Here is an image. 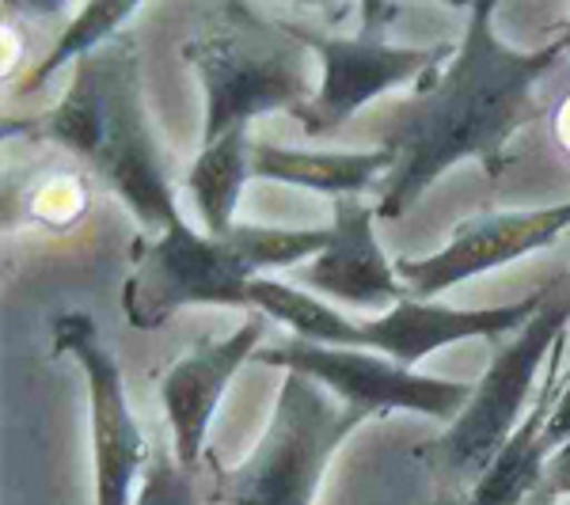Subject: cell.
<instances>
[{
	"mask_svg": "<svg viewBox=\"0 0 570 505\" xmlns=\"http://www.w3.org/2000/svg\"><path fill=\"white\" fill-rule=\"evenodd\" d=\"M85 206L88 195L80 187V179L72 176H53L31 195V217L46 220V225H72V220H80V214H85Z\"/></svg>",
	"mask_w": 570,
	"mask_h": 505,
	"instance_id": "cell-20",
	"label": "cell"
},
{
	"mask_svg": "<svg viewBox=\"0 0 570 505\" xmlns=\"http://www.w3.org/2000/svg\"><path fill=\"white\" fill-rule=\"evenodd\" d=\"M540 486H548L556 498H567V494H570V440H567V445H559L556 453L548 456Z\"/></svg>",
	"mask_w": 570,
	"mask_h": 505,
	"instance_id": "cell-22",
	"label": "cell"
},
{
	"mask_svg": "<svg viewBox=\"0 0 570 505\" xmlns=\"http://www.w3.org/2000/svg\"><path fill=\"white\" fill-rule=\"evenodd\" d=\"M491 0L468 8V27L445 72L395 103L381 149L395 156L376 198V220H400L449 168L475 160L491 179L510 164V141L540 118V80L570 58V27L540 50H513L494 31Z\"/></svg>",
	"mask_w": 570,
	"mask_h": 505,
	"instance_id": "cell-1",
	"label": "cell"
},
{
	"mask_svg": "<svg viewBox=\"0 0 570 505\" xmlns=\"http://www.w3.org/2000/svg\"><path fill=\"white\" fill-rule=\"evenodd\" d=\"M183 58L206 91L202 149L217 145L271 110L297 115L320 91L316 53L293 34L289 20H274L240 0L206 12V23L183 42Z\"/></svg>",
	"mask_w": 570,
	"mask_h": 505,
	"instance_id": "cell-4",
	"label": "cell"
},
{
	"mask_svg": "<svg viewBox=\"0 0 570 505\" xmlns=\"http://www.w3.org/2000/svg\"><path fill=\"white\" fill-rule=\"evenodd\" d=\"M301 289L331 297L351 308H384L411 297L400 270L376 244V206L362 198H335L331 244L324 255L297 266Z\"/></svg>",
	"mask_w": 570,
	"mask_h": 505,
	"instance_id": "cell-13",
	"label": "cell"
},
{
	"mask_svg": "<svg viewBox=\"0 0 570 505\" xmlns=\"http://www.w3.org/2000/svg\"><path fill=\"white\" fill-rule=\"evenodd\" d=\"M559 362H563V343L548 357L544 384H540L525 422L502 445V453L494 456V464L487 467V475L475 483V491L468 494L464 505H521L544 479L548 453L540 448V437H544L551 410H556L559 396H563V369H559Z\"/></svg>",
	"mask_w": 570,
	"mask_h": 505,
	"instance_id": "cell-15",
	"label": "cell"
},
{
	"mask_svg": "<svg viewBox=\"0 0 570 505\" xmlns=\"http://www.w3.org/2000/svg\"><path fill=\"white\" fill-rule=\"evenodd\" d=\"M362 27L357 34H335L324 27L293 23V34L316 53L320 61V91L297 110V122L305 137H331L338 133L362 107L381 99L384 91L403 85H426L438 77L441 58H449V46H430V50H407L384 39V23L395 16L392 4H357Z\"/></svg>",
	"mask_w": 570,
	"mask_h": 505,
	"instance_id": "cell-7",
	"label": "cell"
},
{
	"mask_svg": "<svg viewBox=\"0 0 570 505\" xmlns=\"http://www.w3.org/2000/svg\"><path fill=\"white\" fill-rule=\"evenodd\" d=\"M259 365H274L285 373H301L320 380L327 392H335L346 407H357L365 415H384V410H415L441 422H453L472 399V384L441 380V376H422L407 365H395L392 357L373 350H335V346H316L305 338L266 346L255 354Z\"/></svg>",
	"mask_w": 570,
	"mask_h": 505,
	"instance_id": "cell-8",
	"label": "cell"
},
{
	"mask_svg": "<svg viewBox=\"0 0 570 505\" xmlns=\"http://www.w3.org/2000/svg\"><path fill=\"white\" fill-rule=\"evenodd\" d=\"M134 505H198V472H187L176 453L153 445L149 467L137 479Z\"/></svg>",
	"mask_w": 570,
	"mask_h": 505,
	"instance_id": "cell-19",
	"label": "cell"
},
{
	"mask_svg": "<svg viewBox=\"0 0 570 505\" xmlns=\"http://www.w3.org/2000/svg\"><path fill=\"white\" fill-rule=\"evenodd\" d=\"M570 228V201L548 209H532V214H475L468 217L449 244L434 255L422 259H400L403 286L411 289L415 300H430L438 293L461 286L468 278L505 266L521 255L544 251Z\"/></svg>",
	"mask_w": 570,
	"mask_h": 505,
	"instance_id": "cell-10",
	"label": "cell"
},
{
	"mask_svg": "<svg viewBox=\"0 0 570 505\" xmlns=\"http://www.w3.org/2000/svg\"><path fill=\"white\" fill-rule=\"evenodd\" d=\"M521 505H559V498H556V494L548 491V486H537V491H532L529 498L521 502Z\"/></svg>",
	"mask_w": 570,
	"mask_h": 505,
	"instance_id": "cell-24",
	"label": "cell"
},
{
	"mask_svg": "<svg viewBox=\"0 0 570 505\" xmlns=\"http://www.w3.org/2000/svg\"><path fill=\"white\" fill-rule=\"evenodd\" d=\"M331 228H263L236 225L225 236L190 228L183 214L153 244L134 247L137 270L122 286L126 324L164 327L179 308L233 305L247 308V289L263 270H289L324 255Z\"/></svg>",
	"mask_w": 570,
	"mask_h": 505,
	"instance_id": "cell-3",
	"label": "cell"
},
{
	"mask_svg": "<svg viewBox=\"0 0 570 505\" xmlns=\"http://www.w3.org/2000/svg\"><path fill=\"white\" fill-rule=\"evenodd\" d=\"M556 141L570 152V99H567L563 107H559V118H556Z\"/></svg>",
	"mask_w": 570,
	"mask_h": 505,
	"instance_id": "cell-23",
	"label": "cell"
},
{
	"mask_svg": "<svg viewBox=\"0 0 570 505\" xmlns=\"http://www.w3.org/2000/svg\"><path fill=\"white\" fill-rule=\"evenodd\" d=\"M137 12H141V4H134V0H96V4L77 8V16L66 23V31L58 34V42L46 50L42 61H35V66L27 69V77L16 80V88H20L23 96L39 91L46 80L58 77V69H66L69 61H85L88 53L99 50V46H107L110 39L126 34L122 27L130 23Z\"/></svg>",
	"mask_w": 570,
	"mask_h": 505,
	"instance_id": "cell-18",
	"label": "cell"
},
{
	"mask_svg": "<svg viewBox=\"0 0 570 505\" xmlns=\"http://www.w3.org/2000/svg\"><path fill=\"white\" fill-rule=\"evenodd\" d=\"M395 156L389 149L365 152H308L274 141H252V176L305 187L331 198H362L376 179H389Z\"/></svg>",
	"mask_w": 570,
	"mask_h": 505,
	"instance_id": "cell-14",
	"label": "cell"
},
{
	"mask_svg": "<svg viewBox=\"0 0 570 505\" xmlns=\"http://www.w3.org/2000/svg\"><path fill=\"white\" fill-rule=\"evenodd\" d=\"M53 354L72 357L88 380L96 505H134V486L149 467L153 445L130 410L122 369L99 338L96 319L88 311H61L53 319Z\"/></svg>",
	"mask_w": 570,
	"mask_h": 505,
	"instance_id": "cell-9",
	"label": "cell"
},
{
	"mask_svg": "<svg viewBox=\"0 0 570 505\" xmlns=\"http://www.w3.org/2000/svg\"><path fill=\"white\" fill-rule=\"evenodd\" d=\"M370 418L327 396L312 376L285 373L271 426L252 456L236 467L214 461V505H312L331 456Z\"/></svg>",
	"mask_w": 570,
	"mask_h": 505,
	"instance_id": "cell-6",
	"label": "cell"
},
{
	"mask_svg": "<svg viewBox=\"0 0 570 505\" xmlns=\"http://www.w3.org/2000/svg\"><path fill=\"white\" fill-rule=\"evenodd\" d=\"M551 293V281L540 289H532V297L518 300V305H494V308H441L426 305V300H400L389 316L365 319L362 335H357V350H373L392 357L395 365H419L422 357L445 346L468 343V338H499V335H518L521 327L544 308Z\"/></svg>",
	"mask_w": 570,
	"mask_h": 505,
	"instance_id": "cell-12",
	"label": "cell"
},
{
	"mask_svg": "<svg viewBox=\"0 0 570 505\" xmlns=\"http://www.w3.org/2000/svg\"><path fill=\"white\" fill-rule=\"evenodd\" d=\"M247 179H252V137H247V130L220 137L217 145L198 152L195 168L187 171V190L198 206L202 232H233L236 206H240Z\"/></svg>",
	"mask_w": 570,
	"mask_h": 505,
	"instance_id": "cell-16",
	"label": "cell"
},
{
	"mask_svg": "<svg viewBox=\"0 0 570 505\" xmlns=\"http://www.w3.org/2000/svg\"><path fill=\"white\" fill-rule=\"evenodd\" d=\"M263 335L266 316L252 311L233 335L198 343L164 373L160 403L171 426V453L187 472H198L202 456H206V429L217 415L220 396H225L228 380L244 369L247 357L259 354Z\"/></svg>",
	"mask_w": 570,
	"mask_h": 505,
	"instance_id": "cell-11",
	"label": "cell"
},
{
	"mask_svg": "<svg viewBox=\"0 0 570 505\" xmlns=\"http://www.w3.org/2000/svg\"><path fill=\"white\" fill-rule=\"evenodd\" d=\"M570 327V274L551 278L544 308L529 319L505 346H499L475 384L472 399L441 437L415 448V461L434 475L441 502H453L487 475L502 445L518 434L529 415V396L537 373L548 365L551 350L567 338Z\"/></svg>",
	"mask_w": 570,
	"mask_h": 505,
	"instance_id": "cell-5",
	"label": "cell"
},
{
	"mask_svg": "<svg viewBox=\"0 0 570 505\" xmlns=\"http://www.w3.org/2000/svg\"><path fill=\"white\" fill-rule=\"evenodd\" d=\"M4 137H31L80 156L145 232H168L179 217L176 160L156 141L145 115L141 53L130 34L77 61L58 107L35 118H8Z\"/></svg>",
	"mask_w": 570,
	"mask_h": 505,
	"instance_id": "cell-2",
	"label": "cell"
},
{
	"mask_svg": "<svg viewBox=\"0 0 570 505\" xmlns=\"http://www.w3.org/2000/svg\"><path fill=\"white\" fill-rule=\"evenodd\" d=\"M247 308L263 311L266 319H278L282 327H289L293 335L305 338V343L335 346V350H357L362 327L301 286H285V281H274V278H255L252 289H247Z\"/></svg>",
	"mask_w": 570,
	"mask_h": 505,
	"instance_id": "cell-17",
	"label": "cell"
},
{
	"mask_svg": "<svg viewBox=\"0 0 570 505\" xmlns=\"http://www.w3.org/2000/svg\"><path fill=\"white\" fill-rule=\"evenodd\" d=\"M570 440V369L563 373V396H559L556 410H551L548 426H544V437H540V448L551 456L559 445H567Z\"/></svg>",
	"mask_w": 570,
	"mask_h": 505,
	"instance_id": "cell-21",
	"label": "cell"
}]
</instances>
